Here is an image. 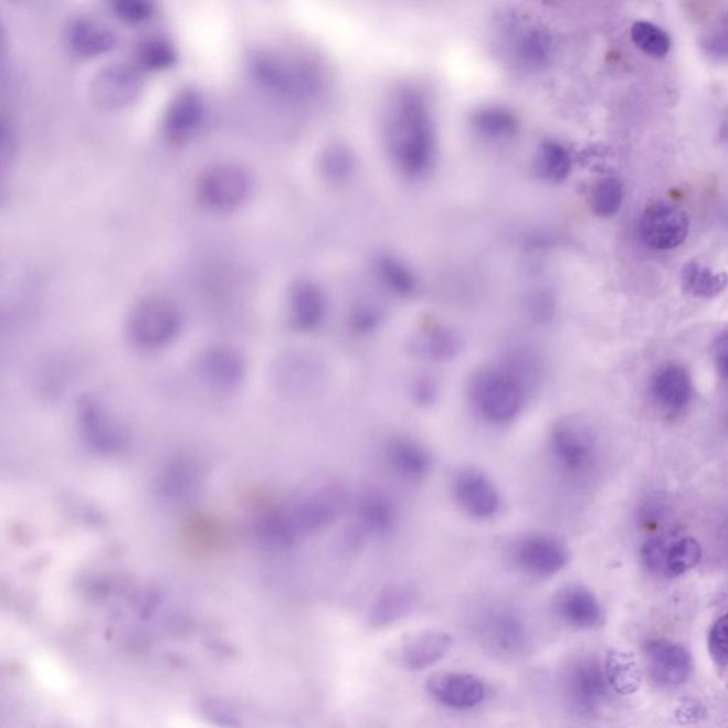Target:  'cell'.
Segmentation results:
<instances>
[{
    "instance_id": "d6a6232c",
    "label": "cell",
    "mask_w": 728,
    "mask_h": 728,
    "mask_svg": "<svg viewBox=\"0 0 728 728\" xmlns=\"http://www.w3.org/2000/svg\"><path fill=\"white\" fill-rule=\"evenodd\" d=\"M376 271H378V277L381 284L391 294L409 296L414 294L415 287H418V279H415L410 267L405 266L403 262L394 260V257H381L378 264H376Z\"/></svg>"
},
{
    "instance_id": "d4e9b609",
    "label": "cell",
    "mask_w": 728,
    "mask_h": 728,
    "mask_svg": "<svg viewBox=\"0 0 728 728\" xmlns=\"http://www.w3.org/2000/svg\"><path fill=\"white\" fill-rule=\"evenodd\" d=\"M68 49L78 57L103 56L116 48L117 39L110 29L91 19H77L68 24L66 32Z\"/></svg>"
},
{
    "instance_id": "277c9868",
    "label": "cell",
    "mask_w": 728,
    "mask_h": 728,
    "mask_svg": "<svg viewBox=\"0 0 728 728\" xmlns=\"http://www.w3.org/2000/svg\"><path fill=\"white\" fill-rule=\"evenodd\" d=\"M474 633L493 656L513 661L531 648V632L521 613L509 603H492L478 612Z\"/></svg>"
},
{
    "instance_id": "836d02e7",
    "label": "cell",
    "mask_w": 728,
    "mask_h": 728,
    "mask_svg": "<svg viewBox=\"0 0 728 728\" xmlns=\"http://www.w3.org/2000/svg\"><path fill=\"white\" fill-rule=\"evenodd\" d=\"M631 36L639 51L647 54V56L661 59L671 52V36L662 28L656 27L655 23L647 21L633 23Z\"/></svg>"
},
{
    "instance_id": "8992f818",
    "label": "cell",
    "mask_w": 728,
    "mask_h": 728,
    "mask_svg": "<svg viewBox=\"0 0 728 728\" xmlns=\"http://www.w3.org/2000/svg\"><path fill=\"white\" fill-rule=\"evenodd\" d=\"M548 450L559 472L579 478L591 472L597 463L598 440L587 421L563 418L549 433Z\"/></svg>"
},
{
    "instance_id": "8fae6325",
    "label": "cell",
    "mask_w": 728,
    "mask_h": 728,
    "mask_svg": "<svg viewBox=\"0 0 728 728\" xmlns=\"http://www.w3.org/2000/svg\"><path fill=\"white\" fill-rule=\"evenodd\" d=\"M701 545L696 538L677 535H656L642 548V559L647 569L673 579L692 571L701 561Z\"/></svg>"
},
{
    "instance_id": "1f68e13d",
    "label": "cell",
    "mask_w": 728,
    "mask_h": 728,
    "mask_svg": "<svg viewBox=\"0 0 728 728\" xmlns=\"http://www.w3.org/2000/svg\"><path fill=\"white\" fill-rule=\"evenodd\" d=\"M625 200V188L615 177L601 178L592 187L589 196V204L593 214L601 218H609L618 214Z\"/></svg>"
},
{
    "instance_id": "4dcf8cb0",
    "label": "cell",
    "mask_w": 728,
    "mask_h": 728,
    "mask_svg": "<svg viewBox=\"0 0 728 728\" xmlns=\"http://www.w3.org/2000/svg\"><path fill=\"white\" fill-rule=\"evenodd\" d=\"M535 168L544 180L561 182L572 170V158L567 148L557 141H545L535 157Z\"/></svg>"
},
{
    "instance_id": "74e56055",
    "label": "cell",
    "mask_w": 728,
    "mask_h": 728,
    "mask_svg": "<svg viewBox=\"0 0 728 728\" xmlns=\"http://www.w3.org/2000/svg\"><path fill=\"white\" fill-rule=\"evenodd\" d=\"M325 175L331 180H345L354 168V157L345 147H331L324 156Z\"/></svg>"
},
{
    "instance_id": "ffe728a7",
    "label": "cell",
    "mask_w": 728,
    "mask_h": 728,
    "mask_svg": "<svg viewBox=\"0 0 728 728\" xmlns=\"http://www.w3.org/2000/svg\"><path fill=\"white\" fill-rule=\"evenodd\" d=\"M420 593L408 582H394L384 587L370 603L368 622L371 627L386 629L395 625L418 609Z\"/></svg>"
},
{
    "instance_id": "7a4b0ae2",
    "label": "cell",
    "mask_w": 728,
    "mask_h": 728,
    "mask_svg": "<svg viewBox=\"0 0 728 728\" xmlns=\"http://www.w3.org/2000/svg\"><path fill=\"white\" fill-rule=\"evenodd\" d=\"M252 81L267 93L291 102H308L324 91V74L304 57L276 51H257L247 59Z\"/></svg>"
},
{
    "instance_id": "3957f363",
    "label": "cell",
    "mask_w": 728,
    "mask_h": 728,
    "mask_svg": "<svg viewBox=\"0 0 728 728\" xmlns=\"http://www.w3.org/2000/svg\"><path fill=\"white\" fill-rule=\"evenodd\" d=\"M475 414L494 425L513 423L527 404V389L515 371L488 366L473 376L468 389Z\"/></svg>"
},
{
    "instance_id": "603a6c76",
    "label": "cell",
    "mask_w": 728,
    "mask_h": 728,
    "mask_svg": "<svg viewBox=\"0 0 728 728\" xmlns=\"http://www.w3.org/2000/svg\"><path fill=\"white\" fill-rule=\"evenodd\" d=\"M651 391L658 408L676 413L690 403L693 398L692 376L680 365L663 366L653 376Z\"/></svg>"
},
{
    "instance_id": "2e32d148",
    "label": "cell",
    "mask_w": 728,
    "mask_h": 728,
    "mask_svg": "<svg viewBox=\"0 0 728 728\" xmlns=\"http://www.w3.org/2000/svg\"><path fill=\"white\" fill-rule=\"evenodd\" d=\"M609 687L611 686H609L605 666L595 658H579L565 672V695L578 710L591 711L597 708L605 700Z\"/></svg>"
},
{
    "instance_id": "8d00e7d4",
    "label": "cell",
    "mask_w": 728,
    "mask_h": 728,
    "mask_svg": "<svg viewBox=\"0 0 728 728\" xmlns=\"http://www.w3.org/2000/svg\"><path fill=\"white\" fill-rule=\"evenodd\" d=\"M112 12L123 23L141 24L156 12L155 0H107Z\"/></svg>"
},
{
    "instance_id": "6da1fadb",
    "label": "cell",
    "mask_w": 728,
    "mask_h": 728,
    "mask_svg": "<svg viewBox=\"0 0 728 728\" xmlns=\"http://www.w3.org/2000/svg\"><path fill=\"white\" fill-rule=\"evenodd\" d=\"M386 150L401 176H428L437 157V131L428 96L418 87H400L390 96L383 122Z\"/></svg>"
},
{
    "instance_id": "d6986e66",
    "label": "cell",
    "mask_w": 728,
    "mask_h": 728,
    "mask_svg": "<svg viewBox=\"0 0 728 728\" xmlns=\"http://www.w3.org/2000/svg\"><path fill=\"white\" fill-rule=\"evenodd\" d=\"M645 655L653 680L662 686L685 685L693 672L690 653L678 643L656 639L646 643Z\"/></svg>"
},
{
    "instance_id": "f546056e",
    "label": "cell",
    "mask_w": 728,
    "mask_h": 728,
    "mask_svg": "<svg viewBox=\"0 0 728 728\" xmlns=\"http://www.w3.org/2000/svg\"><path fill=\"white\" fill-rule=\"evenodd\" d=\"M202 370L208 379L222 388L240 383L245 374V363L235 350L217 348L208 351L202 360Z\"/></svg>"
},
{
    "instance_id": "d590c367",
    "label": "cell",
    "mask_w": 728,
    "mask_h": 728,
    "mask_svg": "<svg viewBox=\"0 0 728 728\" xmlns=\"http://www.w3.org/2000/svg\"><path fill=\"white\" fill-rule=\"evenodd\" d=\"M176 51L162 39H150L140 44L137 51L138 64L147 71H165L176 62Z\"/></svg>"
},
{
    "instance_id": "7402d4cb",
    "label": "cell",
    "mask_w": 728,
    "mask_h": 728,
    "mask_svg": "<svg viewBox=\"0 0 728 728\" xmlns=\"http://www.w3.org/2000/svg\"><path fill=\"white\" fill-rule=\"evenodd\" d=\"M507 51L518 68L539 71L551 57L552 39L541 27L518 28L508 38Z\"/></svg>"
},
{
    "instance_id": "ab89813d",
    "label": "cell",
    "mask_w": 728,
    "mask_h": 728,
    "mask_svg": "<svg viewBox=\"0 0 728 728\" xmlns=\"http://www.w3.org/2000/svg\"><path fill=\"white\" fill-rule=\"evenodd\" d=\"M715 363L718 373L728 380V330L718 336L715 345Z\"/></svg>"
},
{
    "instance_id": "9c48e42d",
    "label": "cell",
    "mask_w": 728,
    "mask_h": 728,
    "mask_svg": "<svg viewBox=\"0 0 728 728\" xmlns=\"http://www.w3.org/2000/svg\"><path fill=\"white\" fill-rule=\"evenodd\" d=\"M252 180L244 168L231 162L208 167L198 181V197L208 210L232 212L250 200Z\"/></svg>"
},
{
    "instance_id": "e0dca14e",
    "label": "cell",
    "mask_w": 728,
    "mask_h": 728,
    "mask_svg": "<svg viewBox=\"0 0 728 728\" xmlns=\"http://www.w3.org/2000/svg\"><path fill=\"white\" fill-rule=\"evenodd\" d=\"M383 458L394 477L409 484H419L434 468V455L419 440L399 435L384 445Z\"/></svg>"
},
{
    "instance_id": "484cf974",
    "label": "cell",
    "mask_w": 728,
    "mask_h": 728,
    "mask_svg": "<svg viewBox=\"0 0 728 728\" xmlns=\"http://www.w3.org/2000/svg\"><path fill=\"white\" fill-rule=\"evenodd\" d=\"M326 298L318 285L304 281L291 294V318L299 330L318 329L326 316Z\"/></svg>"
},
{
    "instance_id": "30bf717a",
    "label": "cell",
    "mask_w": 728,
    "mask_h": 728,
    "mask_svg": "<svg viewBox=\"0 0 728 728\" xmlns=\"http://www.w3.org/2000/svg\"><path fill=\"white\" fill-rule=\"evenodd\" d=\"M452 493L455 504L475 521H488L503 508V495L484 469L468 465L454 474Z\"/></svg>"
},
{
    "instance_id": "9a60e30c",
    "label": "cell",
    "mask_w": 728,
    "mask_h": 728,
    "mask_svg": "<svg viewBox=\"0 0 728 728\" xmlns=\"http://www.w3.org/2000/svg\"><path fill=\"white\" fill-rule=\"evenodd\" d=\"M642 241L656 251H672L685 244L690 231V218L676 205L656 202L648 205L641 218Z\"/></svg>"
},
{
    "instance_id": "e575fe53",
    "label": "cell",
    "mask_w": 728,
    "mask_h": 728,
    "mask_svg": "<svg viewBox=\"0 0 728 728\" xmlns=\"http://www.w3.org/2000/svg\"><path fill=\"white\" fill-rule=\"evenodd\" d=\"M698 43L707 57L716 62H728V11L708 24Z\"/></svg>"
},
{
    "instance_id": "cb8c5ba5",
    "label": "cell",
    "mask_w": 728,
    "mask_h": 728,
    "mask_svg": "<svg viewBox=\"0 0 728 728\" xmlns=\"http://www.w3.org/2000/svg\"><path fill=\"white\" fill-rule=\"evenodd\" d=\"M205 116L204 101L194 91L178 93L168 106L165 131L172 141L186 140L200 128Z\"/></svg>"
},
{
    "instance_id": "ac0fdd59",
    "label": "cell",
    "mask_w": 728,
    "mask_h": 728,
    "mask_svg": "<svg viewBox=\"0 0 728 728\" xmlns=\"http://www.w3.org/2000/svg\"><path fill=\"white\" fill-rule=\"evenodd\" d=\"M559 621L574 631H593L605 622V612L595 593L583 585H568L553 598Z\"/></svg>"
},
{
    "instance_id": "4fadbf2b",
    "label": "cell",
    "mask_w": 728,
    "mask_h": 728,
    "mask_svg": "<svg viewBox=\"0 0 728 728\" xmlns=\"http://www.w3.org/2000/svg\"><path fill=\"white\" fill-rule=\"evenodd\" d=\"M400 523L395 499L380 488H368L355 503L354 542L389 537Z\"/></svg>"
},
{
    "instance_id": "5b68a950",
    "label": "cell",
    "mask_w": 728,
    "mask_h": 728,
    "mask_svg": "<svg viewBox=\"0 0 728 728\" xmlns=\"http://www.w3.org/2000/svg\"><path fill=\"white\" fill-rule=\"evenodd\" d=\"M349 507V493L339 483H325L312 489L284 521L279 531L284 537L294 539L298 535L320 531L339 521Z\"/></svg>"
},
{
    "instance_id": "f1b7e54d",
    "label": "cell",
    "mask_w": 728,
    "mask_h": 728,
    "mask_svg": "<svg viewBox=\"0 0 728 728\" xmlns=\"http://www.w3.org/2000/svg\"><path fill=\"white\" fill-rule=\"evenodd\" d=\"M603 666H605L609 686L619 695H635L642 687L643 673L632 653L611 651L608 653Z\"/></svg>"
},
{
    "instance_id": "83f0119b",
    "label": "cell",
    "mask_w": 728,
    "mask_h": 728,
    "mask_svg": "<svg viewBox=\"0 0 728 728\" xmlns=\"http://www.w3.org/2000/svg\"><path fill=\"white\" fill-rule=\"evenodd\" d=\"M728 285L725 272H717L700 261H690L682 271V287L696 299H711Z\"/></svg>"
},
{
    "instance_id": "4316f807",
    "label": "cell",
    "mask_w": 728,
    "mask_h": 728,
    "mask_svg": "<svg viewBox=\"0 0 728 728\" xmlns=\"http://www.w3.org/2000/svg\"><path fill=\"white\" fill-rule=\"evenodd\" d=\"M473 130L484 141L502 143L518 133V118L508 108L488 106L479 108L472 118Z\"/></svg>"
},
{
    "instance_id": "ba28073f",
    "label": "cell",
    "mask_w": 728,
    "mask_h": 728,
    "mask_svg": "<svg viewBox=\"0 0 728 728\" xmlns=\"http://www.w3.org/2000/svg\"><path fill=\"white\" fill-rule=\"evenodd\" d=\"M511 561L525 577L551 579L561 573L571 561L568 545L557 535L529 532L513 544Z\"/></svg>"
},
{
    "instance_id": "7c38bea8",
    "label": "cell",
    "mask_w": 728,
    "mask_h": 728,
    "mask_svg": "<svg viewBox=\"0 0 728 728\" xmlns=\"http://www.w3.org/2000/svg\"><path fill=\"white\" fill-rule=\"evenodd\" d=\"M143 88V76L137 67L113 63L92 78L88 94L94 106L106 112H118L133 106L140 98Z\"/></svg>"
},
{
    "instance_id": "60d3db41",
    "label": "cell",
    "mask_w": 728,
    "mask_h": 728,
    "mask_svg": "<svg viewBox=\"0 0 728 728\" xmlns=\"http://www.w3.org/2000/svg\"><path fill=\"white\" fill-rule=\"evenodd\" d=\"M705 708L693 700L683 701L682 705L676 708V717L680 718L682 722H696L705 717Z\"/></svg>"
},
{
    "instance_id": "f35d334b",
    "label": "cell",
    "mask_w": 728,
    "mask_h": 728,
    "mask_svg": "<svg viewBox=\"0 0 728 728\" xmlns=\"http://www.w3.org/2000/svg\"><path fill=\"white\" fill-rule=\"evenodd\" d=\"M708 651L718 665L728 666V613L708 633Z\"/></svg>"
},
{
    "instance_id": "52a82bcc",
    "label": "cell",
    "mask_w": 728,
    "mask_h": 728,
    "mask_svg": "<svg viewBox=\"0 0 728 728\" xmlns=\"http://www.w3.org/2000/svg\"><path fill=\"white\" fill-rule=\"evenodd\" d=\"M181 329L180 309L161 296H147L138 302L128 319L131 340L147 350L166 348L178 338Z\"/></svg>"
},
{
    "instance_id": "5bb4252c",
    "label": "cell",
    "mask_w": 728,
    "mask_h": 728,
    "mask_svg": "<svg viewBox=\"0 0 728 728\" xmlns=\"http://www.w3.org/2000/svg\"><path fill=\"white\" fill-rule=\"evenodd\" d=\"M431 700L452 711H472L488 696L487 685L467 672H442L431 676L425 685Z\"/></svg>"
},
{
    "instance_id": "44dd1931",
    "label": "cell",
    "mask_w": 728,
    "mask_h": 728,
    "mask_svg": "<svg viewBox=\"0 0 728 728\" xmlns=\"http://www.w3.org/2000/svg\"><path fill=\"white\" fill-rule=\"evenodd\" d=\"M454 639L449 632L429 629L405 639L400 646V665L410 672H423L439 665L452 652Z\"/></svg>"
}]
</instances>
